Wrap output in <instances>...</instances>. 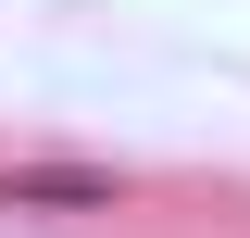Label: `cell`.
Returning a JSON list of instances; mask_svg holds the SVG:
<instances>
[{"instance_id":"6da1fadb","label":"cell","mask_w":250,"mask_h":238,"mask_svg":"<svg viewBox=\"0 0 250 238\" xmlns=\"http://www.w3.org/2000/svg\"><path fill=\"white\" fill-rule=\"evenodd\" d=\"M125 176L113 163H13L0 176V213H113Z\"/></svg>"}]
</instances>
